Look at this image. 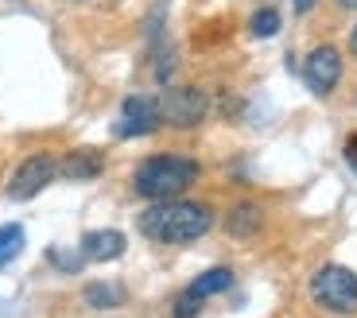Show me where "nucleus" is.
<instances>
[{"mask_svg": "<svg viewBox=\"0 0 357 318\" xmlns=\"http://www.w3.org/2000/svg\"><path fill=\"white\" fill-rule=\"evenodd\" d=\"M59 179V159L47 156V151H36V156H27L8 179V198L12 202H31L36 195H43L47 186Z\"/></svg>", "mask_w": 357, "mask_h": 318, "instance_id": "obj_6", "label": "nucleus"}, {"mask_svg": "<svg viewBox=\"0 0 357 318\" xmlns=\"http://www.w3.org/2000/svg\"><path fill=\"white\" fill-rule=\"evenodd\" d=\"M349 54L357 59V24H354V31H349Z\"/></svg>", "mask_w": 357, "mask_h": 318, "instance_id": "obj_21", "label": "nucleus"}, {"mask_svg": "<svg viewBox=\"0 0 357 318\" xmlns=\"http://www.w3.org/2000/svg\"><path fill=\"white\" fill-rule=\"evenodd\" d=\"M280 27H284V16H280V8H257L249 16V31L257 39H272L280 36Z\"/></svg>", "mask_w": 357, "mask_h": 318, "instance_id": "obj_13", "label": "nucleus"}, {"mask_svg": "<svg viewBox=\"0 0 357 318\" xmlns=\"http://www.w3.org/2000/svg\"><path fill=\"white\" fill-rule=\"evenodd\" d=\"M160 105H163V124H167V128H178V132L198 128V124L210 116V98H206V89H198V86L163 89Z\"/></svg>", "mask_w": 357, "mask_h": 318, "instance_id": "obj_5", "label": "nucleus"}, {"mask_svg": "<svg viewBox=\"0 0 357 318\" xmlns=\"http://www.w3.org/2000/svg\"><path fill=\"white\" fill-rule=\"evenodd\" d=\"M136 229L155 245H190L214 229V206L198 198H163L136 218Z\"/></svg>", "mask_w": 357, "mask_h": 318, "instance_id": "obj_1", "label": "nucleus"}, {"mask_svg": "<svg viewBox=\"0 0 357 318\" xmlns=\"http://www.w3.org/2000/svg\"><path fill=\"white\" fill-rule=\"evenodd\" d=\"M314 4H319V0H291V8L299 12V16H307V12L314 8Z\"/></svg>", "mask_w": 357, "mask_h": 318, "instance_id": "obj_19", "label": "nucleus"}, {"mask_svg": "<svg viewBox=\"0 0 357 318\" xmlns=\"http://www.w3.org/2000/svg\"><path fill=\"white\" fill-rule=\"evenodd\" d=\"M260 225H264V210H260V202H237L229 210V218H225V233L237 237V241L257 237Z\"/></svg>", "mask_w": 357, "mask_h": 318, "instance_id": "obj_10", "label": "nucleus"}, {"mask_svg": "<svg viewBox=\"0 0 357 318\" xmlns=\"http://www.w3.org/2000/svg\"><path fill=\"white\" fill-rule=\"evenodd\" d=\"M311 303L322 310V315L334 318H349L357 315V272L346 264H319L311 272Z\"/></svg>", "mask_w": 357, "mask_h": 318, "instance_id": "obj_3", "label": "nucleus"}, {"mask_svg": "<svg viewBox=\"0 0 357 318\" xmlns=\"http://www.w3.org/2000/svg\"><path fill=\"white\" fill-rule=\"evenodd\" d=\"M78 248H82V257L93 260V264H109V260L125 257L128 241L121 229H89L86 237L78 241Z\"/></svg>", "mask_w": 357, "mask_h": 318, "instance_id": "obj_8", "label": "nucleus"}, {"mask_svg": "<svg viewBox=\"0 0 357 318\" xmlns=\"http://www.w3.org/2000/svg\"><path fill=\"white\" fill-rule=\"evenodd\" d=\"M101 171H105V156L98 148H74L59 159V179H70V183H93Z\"/></svg>", "mask_w": 357, "mask_h": 318, "instance_id": "obj_9", "label": "nucleus"}, {"mask_svg": "<svg viewBox=\"0 0 357 318\" xmlns=\"http://www.w3.org/2000/svg\"><path fill=\"white\" fill-rule=\"evenodd\" d=\"M346 163H349V167L357 171V132H354V136H349V140H346Z\"/></svg>", "mask_w": 357, "mask_h": 318, "instance_id": "obj_18", "label": "nucleus"}, {"mask_svg": "<svg viewBox=\"0 0 357 318\" xmlns=\"http://www.w3.org/2000/svg\"><path fill=\"white\" fill-rule=\"evenodd\" d=\"M171 74H175V47L160 43V47H155V82H160V86H167Z\"/></svg>", "mask_w": 357, "mask_h": 318, "instance_id": "obj_15", "label": "nucleus"}, {"mask_svg": "<svg viewBox=\"0 0 357 318\" xmlns=\"http://www.w3.org/2000/svg\"><path fill=\"white\" fill-rule=\"evenodd\" d=\"M47 260H51V264L59 268V272H78L86 257H82V248H78V252H63V248H51V252H47Z\"/></svg>", "mask_w": 357, "mask_h": 318, "instance_id": "obj_16", "label": "nucleus"}, {"mask_svg": "<svg viewBox=\"0 0 357 318\" xmlns=\"http://www.w3.org/2000/svg\"><path fill=\"white\" fill-rule=\"evenodd\" d=\"M334 4H338L342 12H357V0H334Z\"/></svg>", "mask_w": 357, "mask_h": 318, "instance_id": "obj_20", "label": "nucleus"}, {"mask_svg": "<svg viewBox=\"0 0 357 318\" xmlns=\"http://www.w3.org/2000/svg\"><path fill=\"white\" fill-rule=\"evenodd\" d=\"M198 310H202V299H195L190 292H178L175 307H171V315L175 318H198Z\"/></svg>", "mask_w": 357, "mask_h": 318, "instance_id": "obj_17", "label": "nucleus"}, {"mask_svg": "<svg viewBox=\"0 0 357 318\" xmlns=\"http://www.w3.org/2000/svg\"><path fill=\"white\" fill-rule=\"evenodd\" d=\"M163 128V105L152 93H128L121 101V116L113 124V136L121 140H140V136H152Z\"/></svg>", "mask_w": 357, "mask_h": 318, "instance_id": "obj_4", "label": "nucleus"}, {"mask_svg": "<svg viewBox=\"0 0 357 318\" xmlns=\"http://www.w3.org/2000/svg\"><path fill=\"white\" fill-rule=\"evenodd\" d=\"M82 299H86V307L93 310H116V307H125V287L121 283H105V280H93L82 287Z\"/></svg>", "mask_w": 357, "mask_h": 318, "instance_id": "obj_12", "label": "nucleus"}, {"mask_svg": "<svg viewBox=\"0 0 357 318\" xmlns=\"http://www.w3.org/2000/svg\"><path fill=\"white\" fill-rule=\"evenodd\" d=\"M342 74H346V62H342V51L331 43H319L303 59V82L314 98H331L342 86Z\"/></svg>", "mask_w": 357, "mask_h": 318, "instance_id": "obj_7", "label": "nucleus"}, {"mask_svg": "<svg viewBox=\"0 0 357 318\" xmlns=\"http://www.w3.org/2000/svg\"><path fill=\"white\" fill-rule=\"evenodd\" d=\"M202 179V163L190 156H148L140 167L132 171V190L148 202H163V198H178L187 195L190 186Z\"/></svg>", "mask_w": 357, "mask_h": 318, "instance_id": "obj_2", "label": "nucleus"}, {"mask_svg": "<svg viewBox=\"0 0 357 318\" xmlns=\"http://www.w3.org/2000/svg\"><path fill=\"white\" fill-rule=\"evenodd\" d=\"M233 287V268H225V264H218V268H206L202 275H195V280L187 283V292L195 295V299H210V295H222V292H229Z\"/></svg>", "mask_w": 357, "mask_h": 318, "instance_id": "obj_11", "label": "nucleus"}, {"mask_svg": "<svg viewBox=\"0 0 357 318\" xmlns=\"http://www.w3.org/2000/svg\"><path fill=\"white\" fill-rule=\"evenodd\" d=\"M24 252V225H0V268H8L12 260Z\"/></svg>", "mask_w": 357, "mask_h": 318, "instance_id": "obj_14", "label": "nucleus"}]
</instances>
